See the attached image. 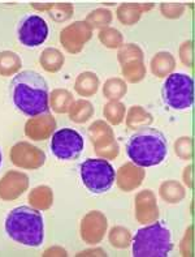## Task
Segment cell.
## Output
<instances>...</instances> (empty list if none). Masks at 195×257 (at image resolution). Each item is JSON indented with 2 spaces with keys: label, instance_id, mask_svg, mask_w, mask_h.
I'll return each mask as SVG.
<instances>
[{
  "label": "cell",
  "instance_id": "obj_19",
  "mask_svg": "<svg viewBox=\"0 0 195 257\" xmlns=\"http://www.w3.org/2000/svg\"><path fill=\"white\" fill-rule=\"evenodd\" d=\"M64 55L58 49H54V47L46 49L40 54V58H39L40 65H42L46 71L51 72V73H55V72L60 71L62 65H64Z\"/></svg>",
  "mask_w": 195,
  "mask_h": 257
},
{
  "label": "cell",
  "instance_id": "obj_28",
  "mask_svg": "<svg viewBox=\"0 0 195 257\" xmlns=\"http://www.w3.org/2000/svg\"><path fill=\"white\" fill-rule=\"evenodd\" d=\"M144 67L142 64V59H136L130 63L124 64L122 73L130 82L140 81L144 76Z\"/></svg>",
  "mask_w": 195,
  "mask_h": 257
},
{
  "label": "cell",
  "instance_id": "obj_32",
  "mask_svg": "<svg viewBox=\"0 0 195 257\" xmlns=\"http://www.w3.org/2000/svg\"><path fill=\"white\" fill-rule=\"evenodd\" d=\"M130 232L124 227H114L110 232V244L116 248H126L130 244Z\"/></svg>",
  "mask_w": 195,
  "mask_h": 257
},
{
  "label": "cell",
  "instance_id": "obj_6",
  "mask_svg": "<svg viewBox=\"0 0 195 257\" xmlns=\"http://www.w3.org/2000/svg\"><path fill=\"white\" fill-rule=\"evenodd\" d=\"M81 179L90 192L100 195L114 186L116 171L104 158H88L81 165Z\"/></svg>",
  "mask_w": 195,
  "mask_h": 257
},
{
  "label": "cell",
  "instance_id": "obj_3",
  "mask_svg": "<svg viewBox=\"0 0 195 257\" xmlns=\"http://www.w3.org/2000/svg\"><path fill=\"white\" fill-rule=\"evenodd\" d=\"M4 227L12 240L26 247H39L44 240L42 213L36 208H14L6 215Z\"/></svg>",
  "mask_w": 195,
  "mask_h": 257
},
{
  "label": "cell",
  "instance_id": "obj_17",
  "mask_svg": "<svg viewBox=\"0 0 195 257\" xmlns=\"http://www.w3.org/2000/svg\"><path fill=\"white\" fill-rule=\"evenodd\" d=\"M99 88V78L92 72H84L76 80L74 89L82 97L94 95Z\"/></svg>",
  "mask_w": 195,
  "mask_h": 257
},
{
  "label": "cell",
  "instance_id": "obj_23",
  "mask_svg": "<svg viewBox=\"0 0 195 257\" xmlns=\"http://www.w3.org/2000/svg\"><path fill=\"white\" fill-rule=\"evenodd\" d=\"M151 67H152L154 75L164 77L166 73H169L174 68V59H173V56L169 52H159L152 59Z\"/></svg>",
  "mask_w": 195,
  "mask_h": 257
},
{
  "label": "cell",
  "instance_id": "obj_8",
  "mask_svg": "<svg viewBox=\"0 0 195 257\" xmlns=\"http://www.w3.org/2000/svg\"><path fill=\"white\" fill-rule=\"evenodd\" d=\"M17 37L26 47H36L46 42L48 37V25L38 15H28L17 26Z\"/></svg>",
  "mask_w": 195,
  "mask_h": 257
},
{
  "label": "cell",
  "instance_id": "obj_12",
  "mask_svg": "<svg viewBox=\"0 0 195 257\" xmlns=\"http://www.w3.org/2000/svg\"><path fill=\"white\" fill-rule=\"evenodd\" d=\"M106 230H107V218L98 210L88 213L81 222V238L88 244H98L99 241H102Z\"/></svg>",
  "mask_w": 195,
  "mask_h": 257
},
{
  "label": "cell",
  "instance_id": "obj_26",
  "mask_svg": "<svg viewBox=\"0 0 195 257\" xmlns=\"http://www.w3.org/2000/svg\"><path fill=\"white\" fill-rule=\"evenodd\" d=\"M126 85L120 78H110L106 82L103 88V94L110 99V101H116L120 99L125 93H126Z\"/></svg>",
  "mask_w": 195,
  "mask_h": 257
},
{
  "label": "cell",
  "instance_id": "obj_15",
  "mask_svg": "<svg viewBox=\"0 0 195 257\" xmlns=\"http://www.w3.org/2000/svg\"><path fill=\"white\" fill-rule=\"evenodd\" d=\"M136 218L142 223L155 221L158 218V205H156L155 196L151 191H143L136 196Z\"/></svg>",
  "mask_w": 195,
  "mask_h": 257
},
{
  "label": "cell",
  "instance_id": "obj_37",
  "mask_svg": "<svg viewBox=\"0 0 195 257\" xmlns=\"http://www.w3.org/2000/svg\"><path fill=\"white\" fill-rule=\"evenodd\" d=\"M2 161H3V156H2V150H0V166H2Z\"/></svg>",
  "mask_w": 195,
  "mask_h": 257
},
{
  "label": "cell",
  "instance_id": "obj_18",
  "mask_svg": "<svg viewBox=\"0 0 195 257\" xmlns=\"http://www.w3.org/2000/svg\"><path fill=\"white\" fill-rule=\"evenodd\" d=\"M29 202L32 208L38 210H47L51 208L54 202V193L52 189L47 186H39L29 193Z\"/></svg>",
  "mask_w": 195,
  "mask_h": 257
},
{
  "label": "cell",
  "instance_id": "obj_36",
  "mask_svg": "<svg viewBox=\"0 0 195 257\" xmlns=\"http://www.w3.org/2000/svg\"><path fill=\"white\" fill-rule=\"evenodd\" d=\"M44 256H66V251L60 247L50 248L44 252Z\"/></svg>",
  "mask_w": 195,
  "mask_h": 257
},
{
  "label": "cell",
  "instance_id": "obj_7",
  "mask_svg": "<svg viewBox=\"0 0 195 257\" xmlns=\"http://www.w3.org/2000/svg\"><path fill=\"white\" fill-rule=\"evenodd\" d=\"M51 152L56 158L62 161L76 160L84 148V137L72 128L56 131L51 139Z\"/></svg>",
  "mask_w": 195,
  "mask_h": 257
},
{
  "label": "cell",
  "instance_id": "obj_29",
  "mask_svg": "<svg viewBox=\"0 0 195 257\" xmlns=\"http://www.w3.org/2000/svg\"><path fill=\"white\" fill-rule=\"evenodd\" d=\"M110 20H112V13L110 12L108 10H95L90 13L86 19L84 23L88 24L90 26L91 29L92 28H104V26L110 25Z\"/></svg>",
  "mask_w": 195,
  "mask_h": 257
},
{
  "label": "cell",
  "instance_id": "obj_10",
  "mask_svg": "<svg viewBox=\"0 0 195 257\" xmlns=\"http://www.w3.org/2000/svg\"><path fill=\"white\" fill-rule=\"evenodd\" d=\"M10 161L14 166L25 170H36L42 167L46 162V154L42 149L30 143L21 141L10 149Z\"/></svg>",
  "mask_w": 195,
  "mask_h": 257
},
{
  "label": "cell",
  "instance_id": "obj_20",
  "mask_svg": "<svg viewBox=\"0 0 195 257\" xmlns=\"http://www.w3.org/2000/svg\"><path fill=\"white\" fill-rule=\"evenodd\" d=\"M50 101H51L52 110L58 112V114L69 112L70 107L74 103V99H73L72 93L68 90H65V89H55V90L52 91Z\"/></svg>",
  "mask_w": 195,
  "mask_h": 257
},
{
  "label": "cell",
  "instance_id": "obj_14",
  "mask_svg": "<svg viewBox=\"0 0 195 257\" xmlns=\"http://www.w3.org/2000/svg\"><path fill=\"white\" fill-rule=\"evenodd\" d=\"M55 130L56 120L52 114H50V111L30 117L25 124V135L34 141H43L48 139Z\"/></svg>",
  "mask_w": 195,
  "mask_h": 257
},
{
  "label": "cell",
  "instance_id": "obj_11",
  "mask_svg": "<svg viewBox=\"0 0 195 257\" xmlns=\"http://www.w3.org/2000/svg\"><path fill=\"white\" fill-rule=\"evenodd\" d=\"M92 36V29L84 21H76L60 33V42L70 54H78Z\"/></svg>",
  "mask_w": 195,
  "mask_h": 257
},
{
  "label": "cell",
  "instance_id": "obj_24",
  "mask_svg": "<svg viewBox=\"0 0 195 257\" xmlns=\"http://www.w3.org/2000/svg\"><path fill=\"white\" fill-rule=\"evenodd\" d=\"M34 8L36 10H46L48 11L50 17L54 19L55 21H58V23H62V21H65V20L70 19V16L73 15V7L70 4L65 3V4H48V6H42V7H36L32 4Z\"/></svg>",
  "mask_w": 195,
  "mask_h": 257
},
{
  "label": "cell",
  "instance_id": "obj_33",
  "mask_svg": "<svg viewBox=\"0 0 195 257\" xmlns=\"http://www.w3.org/2000/svg\"><path fill=\"white\" fill-rule=\"evenodd\" d=\"M129 117H136V123L134 124V128H138V125H143V127H147V124H150L152 121V117L148 112L143 110L140 106H134L132 107V110L129 111Z\"/></svg>",
  "mask_w": 195,
  "mask_h": 257
},
{
  "label": "cell",
  "instance_id": "obj_22",
  "mask_svg": "<svg viewBox=\"0 0 195 257\" xmlns=\"http://www.w3.org/2000/svg\"><path fill=\"white\" fill-rule=\"evenodd\" d=\"M94 115V107L88 101L84 99H80V101L74 102L73 106L69 110V117L72 121L74 123L82 124L84 121H88L91 116Z\"/></svg>",
  "mask_w": 195,
  "mask_h": 257
},
{
  "label": "cell",
  "instance_id": "obj_16",
  "mask_svg": "<svg viewBox=\"0 0 195 257\" xmlns=\"http://www.w3.org/2000/svg\"><path fill=\"white\" fill-rule=\"evenodd\" d=\"M117 184L124 191H132L140 186L143 178H144V171L140 167L133 166L132 163H126L120 167L118 173L116 174Z\"/></svg>",
  "mask_w": 195,
  "mask_h": 257
},
{
  "label": "cell",
  "instance_id": "obj_27",
  "mask_svg": "<svg viewBox=\"0 0 195 257\" xmlns=\"http://www.w3.org/2000/svg\"><path fill=\"white\" fill-rule=\"evenodd\" d=\"M142 10H144L143 7L140 6H130V4H124L118 8L117 11V17L122 24H134L136 21H138L140 17V12Z\"/></svg>",
  "mask_w": 195,
  "mask_h": 257
},
{
  "label": "cell",
  "instance_id": "obj_2",
  "mask_svg": "<svg viewBox=\"0 0 195 257\" xmlns=\"http://www.w3.org/2000/svg\"><path fill=\"white\" fill-rule=\"evenodd\" d=\"M126 154L134 165L140 167L160 165L168 154L166 136L156 128H140L128 140Z\"/></svg>",
  "mask_w": 195,
  "mask_h": 257
},
{
  "label": "cell",
  "instance_id": "obj_9",
  "mask_svg": "<svg viewBox=\"0 0 195 257\" xmlns=\"http://www.w3.org/2000/svg\"><path fill=\"white\" fill-rule=\"evenodd\" d=\"M88 137L94 145L95 152L100 157H104V160L116 158L118 154V145L110 125L100 120L95 121L88 128Z\"/></svg>",
  "mask_w": 195,
  "mask_h": 257
},
{
  "label": "cell",
  "instance_id": "obj_25",
  "mask_svg": "<svg viewBox=\"0 0 195 257\" xmlns=\"http://www.w3.org/2000/svg\"><path fill=\"white\" fill-rule=\"evenodd\" d=\"M160 195L164 200L169 201L170 204H176L185 196L184 188L174 180H169L160 187Z\"/></svg>",
  "mask_w": 195,
  "mask_h": 257
},
{
  "label": "cell",
  "instance_id": "obj_5",
  "mask_svg": "<svg viewBox=\"0 0 195 257\" xmlns=\"http://www.w3.org/2000/svg\"><path fill=\"white\" fill-rule=\"evenodd\" d=\"M162 99L172 110H186L194 103V80L185 73H172L162 85Z\"/></svg>",
  "mask_w": 195,
  "mask_h": 257
},
{
  "label": "cell",
  "instance_id": "obj_34",
  "mask_svg": "<svg viewBox=\"0 0 195 257\" xmlns=\"http://www.w3.org/2000/svg\"><path fill=\"white\" fill-rule=\"evenodd\" d=\"M188 143H192V139H188V137H182V139H180V140L174 144L176 154H178L181 158H182V156H184V158H185V160L190 158V156L188 154V152H192V148H188Z\"/></svg>",
  "mask_w": 195,
  "mask_h": 257
},
{
  "label": "cell",
  "instance_id": "obj_30",
  "mask_svg": "<svg viewBox=\"0 0 195 257\" xmlns=\"http://www.w3.org/2000/svg\"><path fill=\"white\" fill-rule=\"evenodd\" d=\"M99 39L104 46H107L108 49H116L122 45V37L121 33L112 28H104L99 33Z\"/></svg>",
  "mask_w": 195,
  "mask_h": 257
},
{
  "label": "cell",
  "instance_id": "obj_21",
  "mask_svg": "<svg viewBox=\"0 0 195 257\" xmlns=\"http://www.w3.org/2000/svg\"><path fill=\"white\" fill-rule=\"evenodd\" d=\"M22 62L16 52L3 51L0 52V75L10 76L20 71Z\"/></svg>",
  "mask_w": 195,
  "mask_h": 257
},
{
  "label": "cell",
  "instance_id": "obj_13",
  "mask_svg": "<svg viewBox=\"0 0 195 257\" xmlns=\"http://www.w3.org/2000/svg\"><path fill=\"white\" fill-rule=\"evenodd\" d=\"M29 187V178L21 171H8L0 179V199L12 201L18 199Z\"/></svg>",
  "mask_w": 195,
  "mask_h": 257
},
{
  "label": "cell",
  "instance_id": "obj_31",
  "mask_svg": "<svg viewBox=\"0 0 195 257\" xmlns=\"http://www.w3.org/2000/svg\"><path fill=\"white\" fill-rule=\"evenodd\" d=\"M103 114L107 117V120L112 124H120L124 119L125 107L120 102H110L104 106Z\"/></svg>",
  "mask_w": 195,
  "mask_h": 257
},
{
  "label": "cell",
  "instance_id": "obj_1",
  "mask_svg": "<svg viewBox=\"0 0 195 257\" xmlns=\"http://www.w3.org/2000/svg\"><path fill=\"white\" fill-rule=\"evenodd\" d=\"M12 99L18 111L26 116L48 112V86L36 71H22L12 80Z\"/></svg>",
  "mask_w": 195,
  "mask_h": 257
},
{
  "label": "cell",
  "instance_id": "obj_35",
  "mask_svg": "<svg viewBox=\"0 0 195 257\" xmlns=\"http://www.w3.org/2000/svg\"><path fill=\"white\" fill-rule=\"evenodd\" d=\"M177 8H181V6H173V4H162V11L166 17H178L181 16L182 11H177Z\"/></svg>",
  "mask_w": 195,
  "mask_h": 257
},
{
  "label": "cell",
  "instance_id": "obj_4",
  "mask_svg": "<svg viewBox=\"0 0 195 257\" xmlns=\"http://www.w3.org/2000/svg\"><path fill=\"white\" fill-rule=\"evenodd\" d=\"M172 249V234L164 222L140 228L133 239L134 257H166Z\"/></svg>",
  "mask_w": 195,
  "mask_h": 257
}]
</instances>
